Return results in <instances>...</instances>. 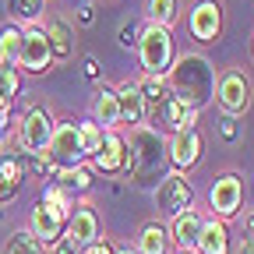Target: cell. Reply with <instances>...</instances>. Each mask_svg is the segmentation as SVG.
I'll list each match as a JSON object with an SVG mask.
<instances>
[{
	"label": "cell",
	"mask_w": 254,
	"mask_h": 254,
	"mask_svg": "<svg viewBox=\"0 0 254 254\" xmlns=\"http://www.w3.org/2000/svg\"><path fill=\"white\" fill-rule=\"evenodd\" d=\"M170 92L190 110H201L215 95V71L208 67V60L198 53L180 57L170 67Z\"/></svg>",
	"instance_id": "6da1fadb"
},
{
	"label": "cell",
	"mask_w": 254,
	"mask_h": 254,
	"mask_svg": "<svg viewBox=\"0 0 254 254\" xmlns=\"http://www.w3.org/2000/svg\"><path fill=\"white\" fill-rule=\"evenodd\" d=\"M138 50H141V67L148 71V78H163L173 64V39H170V28H159V25H148L138 39Z\"/></svg>",
	"instance_id": "7a4b0ae2"
},
{
	"label": "cell",
	"mask_w": 254,
	"mask_h": 254,
	"mask_svg": "<svg viewBox=\"0 0 254 254\" xmlns=\"http://www.w3.org/2000/svg\"><path fill=\"white\" fill-rule=\"evenodd\" d=\"M215 99H219V106L226 110L230 117L247 113V106H251V81H247V74H244V71L219 74V81H215Z\"/></svg>",
	"instance_id": "3957f363"
},
{
	"label": "cell",
	"mask_w": 254,
	"mask_h": 254,
	"mask_svg": "<svg viewBox=\"0 0 254 254\" xmlns=\"http://www.w3.org/2000/svg\"><path fill=\"white\" fill-rule=\"evenodd\" d=\"M155 201H159V212H163V215L177 219V215H184L190 208V201H194V187L187 184L184 173H170L163 184H159Z\"/></svg>",
	"instance_id": "277c9868"
},
{
	"label": "cell",
	"mask_w": 254,
	"mask_h": 254,
	"mask_svg": "<svg viewBox=\"0 0 254 254\" xmlns=\"http://www.w3.org/2000/svg\"><path fill=\"white\" fill-rule=\"evenodd\" d=\"M46 155H50L53 166H67V170H74V166L81 163L78 127H74V124H60V127H53V138H50V145H46Z\"/></svg>",
	"instance_id": "5b68a950"
},
{
	"label": "cell",
	"mask_w": 254,
	"mask_h": 254,
	"mask_svg": "<svg viewBox=\"0 0 254 254\" xmlns=\"http://www.w3.org/2000/svg\"><path fill=\"white\" fill-rule=\"evenodd\" d=\"M21 148L25 152H46V145H50V138H53V117L46 113V110H28L25 113V120H21Z\"/></svg>",
	"instance_id": "8992f818"
},
{
	"label": "cell",
	"mask_w": 254,
	"mask_h": 254,
	"mask_svg": "<svg viewBox=\"0 0 254 254\" xmlns=\"http://www.w3.org/2000/svg\"><path fill=\"white\" fill-rule=\"evenodd\" d=\"M50 39H46V32L43 28H25L21 32V50H18V64L28 71H46L50 67Z\"/></svg>",
	"instance_id": "52a82bcc"
},
{
	"label": "cell",
	"mask_w": 254,
	"mask_h": 254,
	"mask_svg": "<svg viewBox=\"0 0 254 254\" xmlns=\"http://www.w3.org/2000/svg\"><path fill=\"white\" fill-rule=\"evenodd\" d=\"M208 201H212L215 215H233V212L240 208V201H244V184H240V177H233V173L219 177V180L212 184V190H208Z\"/></svg>",
	"instance_id": "ba28073f"
},
{
	"label": "cell",
	"mask_w": 254,
	"mask_h": 254,
	"mask_svg": "<svg viewBox=\"0 0 254 254\" xmlns=\"http://www.w3.org/2000/svg\"><path fill=\"white\" fill-rule=\"evenodd\" d=\"M95 237H99V219H95V212H92L88 205L74 208L71 219H67V237H64V240L78 251V247H88Z\"/></svg>",
	"instance_id": "9c48e42d"
},
{
	"label": "cell",
	"mask_w": 254,
	"mask_h": 254,
	"mask_svg": "<svg viewBox=\"0 0 254 254\" xmlns=\"http://www.w3.org/2000/svg\"><path fill=\"white\" fill-rule=\"evenodd\" d=\"M64 222H67V215H60L50 205H39L36 212H32V237H36L39 244H46V247H53L64 237Z\"/></svg>",
	"instance_id": "30bf717a"
},
{
	"label": "cell",
	"mask_w": 254,
	"mask_h": 254,
	"mask_svg": "<svg viewBox=\"0 0 254 254\" xmlns=\"http://www.w3.org/2000/svg\"><path fill=\"white\" fill-rule=\"evenodd\" d=\"M222 28V7L215 0H201V4L190 11V32H194V39L201 43H212Z\"/></svg>",
	"instance_id": "8fae6325"
},
{
	"label": "cell",
	"mask_w": 254,
	"mask_h": 254,
	"mask_svg": "<svg viewBox=\"0 0 254 254\" xmlns=\"http://www.w3.org/2000/svg\"><path fill=\"white\" fill-rule=\"evenodd\" d=\"M117 106H120V124H131V127H141L148 110H145V99H141V88L138 85H120L117 88Z\"/></svg>",
	"instance_id": "7c38bea8"
},
{
	"label": "cell",
	"mask_w": 254,
	"mask_h": 254,
	"mask_svg": "<svg viewBox=\"0 0 254 254\" xmlns=\"http://www.w3.org/2000/svg\"><path fill=\"white\" fill-rule=\"evenodd\" d=\"M201 159V134L190 127V131H177L173 134V163L180 170H190Z\"/></svg>",
	"instance_id": "4fadbf2b"
},
{
	"label": "cell",
	"mask_w": 254,
	"mask_h": 254,
	"mask_svg": "<svg viewBox=\"0 0 254 254\" xmlns=\"http://www.w3.org/2000/svg\"><path fill=\"white\" fill-rule=\"evenodd\" d=\"M92 117L99 127H106V131H113V127H120V106H117V88H99L92 99Z\"/></svg>",
	"instance_id": "5bb4252c"
},
{
	"label": "cell",
	"mask_w": 254,
	"mask_h": 254,
	"mask_svg": "<svg viewBox=\"0 0 254 254\" xmlns=\"http://www.w3.org/2000/svg\"><path fill=\"white\" fill-rule=\"evenodd\" d=\"M124 163H127V145H124L117 134H103L99 148H95V166L106 170V173H113V170H120Z\"/></svg>",
	"instance_id": "9a60e30c"
},
{
	"label": "cell",
	"mask_w": 254,
	"mask_h": 254,
	"mask_svg": "<svg viewBox=\"0 0 254 254\" xmlns=\"http://www.w3.org/2000/svg\"><path fill=\"white\" fill-rule=\"evenodd\" d=\"M194 247H198L201 254H226V251H230V233H226V226L215 222V219L201 222V237H198Z\"/></svg>",
	"instance_id": "2e32d148"
},
{
	"label": "cell",
	"mask_w": 254,
	"mask_h": 254,
	"mask_svg": "<svg viewBox=\"0 0 254 254\" xmlns=\"http://www.w3.org/2000/svg\"><path fill=\"white\" fill-rule=\"evenodd\" d=\"M201 222H205V219H201L194 208H187L184 215H177V219H173V237H177V244L194 247L198 237H201Z\"/></svg>",
	"instance_id": "e0dca14e"
},
{
	"label": "cell",
	"mask_w": 254,
	"mask_h": 254,
	"mask_svg": "<svg viewBox=\"0 0 254 254\" xmlns=\"http://www.w3.org/2000/svg\"><path fill=\"white\" fill-rule=\"evenodd\" d=\"M138 88H141V99H145V110H148V113H163V106L170 103V95H173L163 78H148V81H141Z\"/></svg>",
	"instance_id": "ac0fdd59"
},
{
	"label": "cell",
	"mask_w": 254,
	"mask_h": 254,
	"mask_svg": "<svg viewBox=\"0 0 254 254\" xmlns=\"http://www.w3.org/2000/svg\"><path fill=\"white\" fill-rule=\"evenodd\" d=\"M166 247H170V233L159 226V222H152V226L141 230V237H138V254H166Z\"/></svg>",
	"instance_id": "d6986e66"
},
{
	"label": "cell",
	"mask_w": 254,
	"mask_h": 254,
	"mask_svg": "<svg viewBox=\"0 0 254 254\" xmlns=\"http://www.w3.org/2000/svg\"><path fill=\"white\" fill-rule=\"evenodd\" d=\"M46 39H50V57H60V60L71 57V28L64 21H53L46 28Z\"/></svg>",
	"instance_id": "ffe728a7"
},
{
	"label": "cell",
	"mask_w": 254,
	"mask_h": 254,
	"mask_svg": "<svg viewBox=\"0 0 254 254\" xmlns=\"http://www.w3.org/2000/svg\"><path fill=\"white\" fill-rule=\"evenodd\" d=\"M18 50H21V28L7 25L0 32V64H18Z\"/></svg>",
	"instance_id": "44dd1931"
},
{
	"label": "cell",
	"mask_w": 254,
	"mask_h": 254,
	"mask_svg": "<svg viewBox=\"0 0 254 254\" xmlns=\"http://www.w3.org/2000/svg\"><path fill=\"white\" fill-rule=\"evenodd\" d=\"M4 254H43V244L32 237V230H18L4 244Z\"/></svg>",
	"instance_id": "7402d4cb"
},
{
	"label": "cell",
	"mask_w": 254,
	"mask_h": 254,
	"mask_svg": "<svg viewBox=\"0 0 254 254\" xmlns=\"http://www.w3.org/2000/svg\"><path fill=\"white\" fill-rule=\"evenodd\" d=\"M148 18L159 28H170L177 21V0H148Z\"/></svg>",
	"instance_id": "603a6c76"
},
{
	"label": "cell",
	"mask_w": 254,
	"mask_h": 254,
	"mask_svg": "<svg viewBox=\"0 0 254 254\" xmlns=\"http://www.w3.org/2000/svg\"><path fill=\"white\" fill-rule=\"evenodd\" d=\"M99 141H103V127L95 124V120H88V124H81V127H78V145H81V155H95Z\"/></svg>",
	"instance_id": "cb8c5ba5"
},
{
	"label": "cell",
	"mask_w": 254,
	"mask_h": 254,
	"mask_svg": "<svg viewBox=\"0 0 254 254\" xmlns=\"http://www.w3.org/2000/svg\"><path fill=\"white\" fill-rule=\"evenodd\" d=\"M14 95H18V71L11 64H0V103L11 106Z\"/></svg>",
	"instance_id": "d4e9b609"
},
{
	"label": "cell",
	"mask_w": 254,
	"mask_h": 254,
	"mask_svg": "<svg viewBox=\"0 0 254 254\" xmlns=\"http://www.w3.org/2000/svg\"><path fill=\"white\" fill-rule=\"evenodd\" d=\"M43 205L57 208L60 215H67V219H71V212H74V201L67 198V190H64V187H46V194H43Z\"/></svg>",
	"instance_id": "484cf974"
},
{
	"label": "cell",
	"mask_w": 254,
	"mask_h": 254,
	"mask_svg": "<svg viewBox=\"0 0 254 254\" xmlns=\"http://www.w3.org/2000/svg\"><path fill=\"white\" fill-rule=\"evenodd\" d=\"M46 7V0H11V14L21 21H36Z\"/></svg>",
	"instance_id": "4316f807"
},
{
	"label": "cell",
	"mask_w": 254,
	"mask_h": 254,
	"mask_svg": "<svg viewBox=\"0 0 254 254\" xmlns=\"http://www.w3.org/2000/svg\"><path fill=\"white\" fill-rule=\"evenodd\" d=\"M0 177L11 180V184H18V180H21V170H18L14 159H0Z\"/></svg>",
	"instance_id": "83f0119b"
},
{
	"label": "cell",
	"mask_w": 254,
	"mask_h": 254,
	"mask_svg": "<svg viewBox=\"0 0 254 254\" xmlns=\"http://www.w3.org/2000/svg\"><path fill=\"white\" fill-rule=\"evenodd\" d=\"M240 254H254V215H247V226H244V247Z\"/></svg>",
	"instance_id": "f1b7e54d"
},
{
	"label": "cell",
	"mask_w": 254,
	"mask_h": 254,
	"mask_svg": "<svg viewBox=\"0 0 254 254\" xmlns=\"http://www.w3.org/2000/svg\"><path fill=\"white\" fill-rule=\"evenodd\" d=\"M67 184H74L78 190H85L92 180H88V173H85V170H74V173H67Z\"/></svg>",
	"instance_id": "f546056e"
},
{
	"label": "cell",
	"mask_w": 254,
	"mask_h": 254,
	"mask_svg": "<svg viewBox=\"0 0 254 254\" xmlns=\"http://www.w3.org/2000/svg\"><path fill=\"white\" fill-rule=\"evenodd\" d=\"M14 194H18V184H11V180L0 177V201H11Z\"/></svg>",
	"instance_id": "4dcf8cb0"
},
{
	"label": "cell",
	"mask_w": 254,
	"mask_h": 254,
	"mask_svg": "<svg viewBox=\"0 0 254 254\" xmlns=\"http://www.w3.org/2000/svg\"><path fill=\"white\" fill-rule=\"evenodd\" d=\"M134 36H138V28H134V25H124V28H120V46H134V43H138Z\"/></svg>",
	"instance_id": "1f68e13d"
},
{
	"label": "cell",
	"mask_w": 254,
	"mask_h": 254,
	"mask_svg": "<svg viewBox=\"0 0 254 254\" xmlns=\"http://www.w3.org/2000/svg\"><path fill=\"white\" fill-rule=\"evenodd\" d=\"M88 254H117V251H113L106 240H92V244H88Z\"/></svg>",
	"instance_id": "d6a6232c"
},
{
	"label": "cell",
	"mask_w": 254,
	"mask_h": 254,
	"mask_svg": "<svg viewBox=\"0 0 254 254\" xmlns=\"http://www.w3.org/2000/svg\"><path fill=\"white\" fill-rule=\"evenodd\" d=\"M7 117H11V106H4V103H0V134L7 131Z\"/></svg>",
	"instance_id": "836d02e7"
},
{
	"label": "cell",
	"mask_w": 254,
	"mask_h": 254,
	"mask_svg": "<svg viewBox=\"0 0 254 254\" xmlns=\"http://www.w3.org/2000/svg\"><path fill=\"white\" fill-rule=\"evenodd\" d=\"M53 254H74V247H71L67 240H57V244H53Z\"/></svg>",
	"instance_id": "e575fe53"
},
{
	"label": "cell",
	"mask_w": 254,
	"mask_h": 254,
	"mask_svg": "<svg viewBox=\"0 0 254 254\" xmlns=\"http://www.w3.org/2000/svg\"><path fill=\"white\" fill-rule=\"evenodd\" d=\"M117 254H138V251H131V247H120V251H117Z\"/></svg>",
	"instance_id": "d590c367"
},
{
	"label": "cell",
	"mask_w": 254,
	"mask_h": 254,
	"mask_svg": "<svg viewBox=\"0 0 254 254\" xmlns=\"http://www.w3.org/2000/svg\"><path fill=\"white\" fill-rule=\"evenodd\" d=\"M0 155H4V141H0Z\"/></svg>",
	"instance_id": "8d00e7d4"
},
{
	"label": "cell",
	"mask_w": 254,
	"mask_h": 254,
	"mask_svg": "<svg viewBox=\"0 0 254 254\" xmlns=\"http://www.w3.org/2000/svg\"><path fill=\"white\" fill-rule=\"evenodd\" d=\"M184 254H190V251H184Z\"/></svg>",
	"instance_id": "74e56055"
}]
</instances>
